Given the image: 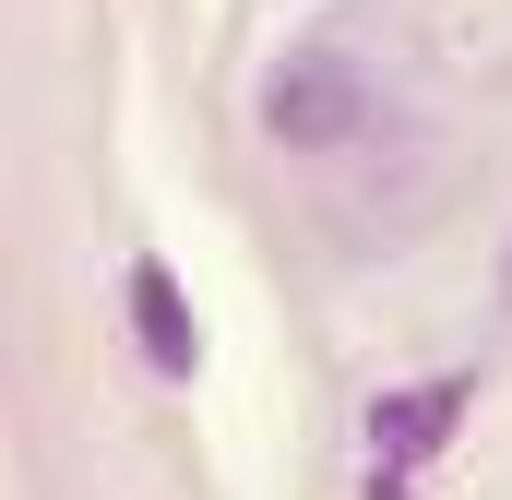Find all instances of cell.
<instances>
[{
    "label": "cell",
    "mask_w": 512,
    "mask_h": 500,
    "mask_svg": "<svg viewBox=\"0 0 512 500\" xmlns=\"http://www.w3.org/2000/svg\"><path fill=\"white\" fill-rule=\"evenodd\" d=\"M262 131H274L286 155H346V143L370 131L358 60H346V48H286V60L262 72Z\"/></svg>",
    "instance_id": "6da1fadb"
},
{
    "label": "cell",
    "mask_w": 512,
    "mask_h": 500,
    "mask_svg": "<svg viewBox=\"0 0 512 500\" xmlns=\"http://www.w3.org/2000/svg\"><path fill=\"white\" fill-rule=\"evenodd\" d=\"M477 417V370H429V381H393L370 393V465H441L453 453V429Z\"/></svg>",
    "instance_id": "7a4b0ae2"
},
{
    "label": "cell",
    "mask_w": 512,
    "mask_h": 500,
    "mask_svg": "<svg viewBox=\"0 0 512 500\" xmlns=\"http://www.w3.org/2000/svg\"><path fill=\"white\" fill-rule=\"evenodd\" d=\"M120 310H131V346H143L155 381H191V370H203V310H191V286H179L155 250L120 274Z\"/></svg>",
    "instance_id": "3957f363"
},
{
    "label": "cell",
    "mask_w": 512,
    "mask_h": 500,
    "mask_svg": "<svg viewBox=\"0 0 512 500\" xmlns=\"http://www.w3.org/2000/svg\"><path fill=\"white\" fill-rule=\"evenodd\" d=\"M405 489H417L405 465H370V489H358V500H405Z\"/></svg>",
    "instance_id": "277c9868"
}]
</instances>
